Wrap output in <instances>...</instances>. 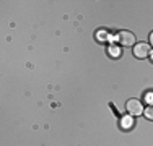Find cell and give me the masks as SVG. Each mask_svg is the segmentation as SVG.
I'll list each match as a JSON object with an SVG mask.
<instances>
[{
  "label": "cell",
  "mask_w": 153,
  "mask_h": 146,
  "mask_svg": "<svg viewBox=\"0 0 153 146\" xmlns=\"http://www.w3.org/2000/svg\"><path fill=\"white\" fill-rule=\"evenodd\" d=\"M126 109H127V112H129L130 115H140V114H143V105H142V102L135 99V97H132V99H129L127 101V104H126Z\"/></svg>",
  "instance_id": "cell-1"
},
{
  "label": "cell",
  "mask_w": 153,
  "mask_h": 146,
  "mask_svg": "<svg viewBox=\"0 0 153 146\" xmlns=\"http://www.w3.org/2000/svg\"><path fill=\"white\" fill-rule=\"evenodd\" d=\"M116 41H117L121 46H134V42H135V36H134V32L130 31H121L117 36H116Z\"/></svg>",
  "instance_id": "cell-2"
},
{
  "label": "cell",
  "mask_w": 153,
  "mask_h": 146,
  "mask_svg": "<svg viewBox=\"0 0 153 146\" xmlns=\"http://www.w3.org/2000/svg\"><path fill=\"white\" fill-rule=\"evenodd\" d=\"M134 55L137 58H145L150 55V46L147 42H138L134 46Z\"/></svg>",
  "instance_id": "cell-3"
},
{
  "label": "cell",
  "mask_w": 153,
  "mask_h": 146,
  "mask_svg": "<svg viewBox=\"0 0 153 146\" xmlns=\"http://www.w3.org/2000/svg\"><path fill=\"white\" fill-rule=\"evenodd\" d=\"M121 127H122L124 130L132 128V127H134V119H132V115H126V117H122V119H121Z\"/></svg>",
  "instance_id": "cell-4"
},
{
  "label": "cell",
  "mask_w": 153,
  "mask_h": 146,
  "mask_svg": "<svg viewBox=\"0 0 153 146\" xmlns=\"http://www.w3.org/2000/svg\"><path fill=\"white\" fill-rule=\"evenodd\" d=\"M108 52L111 54V57H121V49L117 46H109Z\"/></svg>",
  "instance_id": "cell-5"
},
{
  "label": "cell",
  "mask_w": 153,
  "mask_h": 146,
  "mask_svg": "<svg viewBox=\"0 0 153 146\" xmlns=\"http://www.w3.org/2000/svg\"><path fill=\"white\" fill-rule=\"evenodd\" d=\"M143 114L148 120H153V105H148V107L143 111Z\"/></svg>",
  "instance_id": "cell-6"
},
{
  "label": "cell",
  "mask_w": 153,
  "mask_h": 146,
  "mask_svg": "<svg viewBox=\"0 0 153 146\" xmlns=\"http://www.w3.org/2000/svg\"><path fill=\"white\" fill-rule=\"evenodd\" d=\"M96 38L98 39H106L108 38V32L106 31H101V32H98V34H96Z\"/></svg>",
  "instance_id": "cell-7"
},
{
  "label": "cell",
  "mask_w": 153,
  "mask_h": 146,
  "mask_svg": "<svg viewBox=\"0 0 153 146\" xmlns=\"http://www.w3.org/2000/svg\"><path fill=\"white\" fill-rule=\"evenodd\" d=\"M147 102H148L150 105H153V94H152V93L147 94Z\"/></svg>",
  "instance_id": "cell-8"
},
{
  "label": "cell",
  "mask_w": 153,
  "mask_h": 146,
  "mask_svg": "<svg viewBox=\"0 0 153 146\" xmlns=\"http://www.w3.org/2000/svg\"><path fill=\"white\" fill-rule=\"evenodd\" d=\"M150 44H152V46H153V32H152V34H150Z\"/></svg>",
  "instance_id": "cell-9"
},
{
  "label": "cell",
  "mask_w": 153,
  "mask_h": 146,
  "mask_svg": "<svg viewBox=\"0 0 153 146\" xmlns=\"http://www.w3.org/2000/svg\"><path fill=\"white\" fill-rule=\"evenodd\" d=\"M150 58H152V62H153V52H150Z\"/></svg>",
  "instance_id": "cell-10"
}]
</instances>
